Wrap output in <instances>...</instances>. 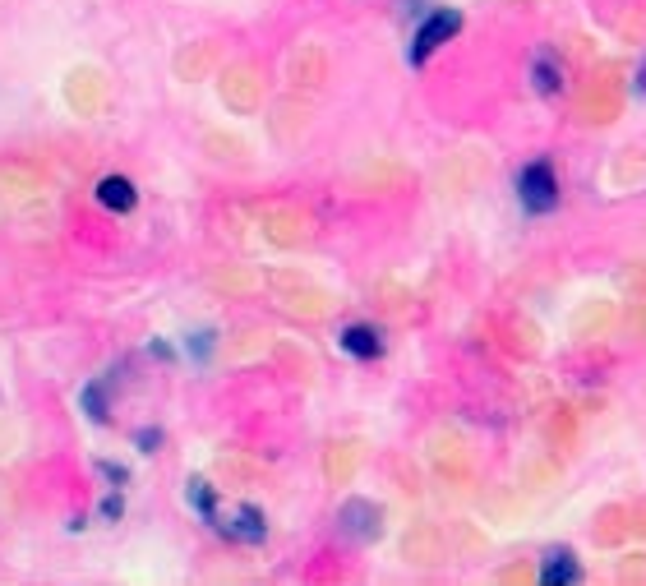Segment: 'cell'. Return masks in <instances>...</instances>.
Wrapping results in <instances>:
<instances>
[{
    "instance_id": "cell-4",
    "label": "cell",
    "mask_w": 646,
    "mask_h": 586,
    "mask_svg": "<svg viewBox=\"0 0 646 586\" xmlns=\"http://www.w3.org/2000/svg\"><path fill=\"white\" fill-rule=\"evenodd\" d=\"M217 531L231 536V540H250V545H259V540L268 536V522H264V513H259L254 503H245V508H236L231 522H217Z\"/></svg>"
},
{
    "instance_id": "cell-6",
    "label": "cell",
    "mask_w": 646,
    "mask_h": 586,
    "mask_svg": "<svg viewBox=\"0 0 646 586\" xmlns=\"http://www.w3.org/2000/svg\"><path fill=\"white\" fill-rule=\"evenodd\" d=\"M577 577H582V563H577V554L550 550L545 559H540V582H545V586H573Z\"/></svg>"
},
{
    "instance_id": "cell-9",
    "label": "cell",
    "mask_w": 646,
    "mask_h": 586,
    "mask_svg": "<svg viewBox=\"0 0 646 586\" xmlns=\"http://www.w3.org/2000/svg\"><path fill=\"white\" fill-rule=\"evenodd\" d=\"M107 388H111V379H97V383H88L84 393H79V407L88 411V420H107Z\"/></svg>"
},
{
    "instance_id": "cell-13",
    "label": "cell",
    "mask_w": 646,
    "mask_h": 586,
    "mask_svg": "<svg viewBox=\"0 0 646 586\" xmlns=\"http://www.w3.org/2000/svg\"><path fill=\"white\" fill-rule=\"evenodd\" d=\"M157 443H162V434L157 430H139V448H144V453H153Z\"/></svg>"
},
{
    "instance_id": "cell-15",
    "label": "cell",
    "mask_w": 646,
    "mask_h": 586,
    "mask_svg": "<svg viewBox=\"0 0 646 586\" xmlns=\"http://www.w3.org/2000/svg\"><path fill=\"white\" fill-rule=\"evenodd\" d=\"M642 88H646V70H642Z\"/></svg>"
},
{
    "instance_id": "cell-5",
    "label": "cell",
    "mask_w": 646,
    "mask_h": 586,
    "mask_svg": "<svg viewBox=\"0 0 646 586\" xmlns=\"http://www.w3.org/2000/svg\"><path fill=\"white\" fill-rule=\"evenodd\" d=\"M97 204L111 208V213H130L139 204V190H134V180L125 176H102L97 180Z\"/></svg>"
},
{
    "instance_id": "cell-2",
    "label": "cell",
    "mask_w": 646,
    "mask_h": 586,
    "mask_svg": "<svg viewBox=\"0 0 646 586\" xmlns=\"http://www.w3.org/2000/svg\"><path fill=\"white\" fill-rule=\"evenodd\" d=\"M453 33H462V14L457 10H425L416 37H411V51H407L411 65H425V60H430Z\"/></svg>"
},
{
    "instance_id": "cell-10",
    "label": "cell",
    "mask_w": 646,
    "mask_h": 586,
    "mask_svg": "<svg viewBox=\"0 0 646 586\" xmlns=\"http://www.w3.org/2000/svg\"><path fill=\"white\" fill-rule=\"evenodd\" d=\"M190 503H194V513L204 517L208 527H217V494L208 480H190Z\"/></svg>"
},
{
    "instance_id": "cell-11",
    "label": "cell",
    "mask_w": 646,
    "mask_h": 586,
    "mask_svg": "<svg viewBox=\"0 0 646 586\" xmlns=\"http://www.w3.org/2000/svg\"><path fill=\"white\" fill-rule=\"evenodd\" d=\"M208 351H213V333H194L190 337V356L194 360H208Z\"/></svg>"
},
{
    "instance_id": "cell-14",
    "label": "cell",
    "mask_w": 646,
    "mask_h": 586,
    "mask_svg": "<svg viewBox=\"0 0 646 586\" xmlns=\"http://www.w3.org/2000/svg\"><path fill=\"white\" fill-rule=\"evenodd\" d=\"M102 476L116 480V485H125V467H116V462H102Z\"/></svg>"
},
{
    "instance_id": "cell-12",
    "label": "cell",
    "mask_w": 646,
    "mask_h": 586,
    "mask_svg": "<svg viewBox=\"0 0 646 586\" xmlns=\"http://www.w3.org/2000/svg\"><path fill=\"white\" fill-rule=\"evenodd\" d=\"M120 513H125V499H120V494H107V499H102V517H107V522H116Z\"/></svg>"
},
{
    "instance_id": "cell-3",
    "label": "cell",
    "mask_w": 646,
    "mask_h": 586,
    "mask_svg": "<svg viewBox=\"0 0 646 586\" xmlns=\"http://www.w3.org/2000/svg\"><path fill=\"white\" fill-rule=\"evenodd\" d=\"M337 342H342V351H347V356H356V360L383 356V333L374 328V323H347Z\"/></svg>"
},
{
    "instance_id": "cell-7",
    "label": "cell",
    "mask_w": 646,
    "mask_h": 586,
    "mask_svg": "<svg viewBox=\"0 0 646 586\" xmlns=\"http://www.w3.org/2000/svg\"><path fill=\"white\" fill-rule=\"evenodd\" d=\"M342 527L360 540H374L379 536V508H374V503H360V499L347 503V508H342Z\"/></svg>"
},
{
    "instance_id": "cell-8",
    "label": "cell",
    "mask_w": 646,
    "mask_h": 586,
    "mask_svg": "<svg viewBox=\"0 0 646 586\" xmlns=\"http://www.w3.org/2000/svg\"><path fill=\"white\" fill-rule=\"evenodd\" d=\"M531 88H536V93H545V97L563 88V65L554 60V51H540V56L531 60Z\"/></svg>"
},
{
    "instance_id": "cell-1",
    "label": "cell",
    "mask_w": 646,
    "mask_h": 586,
    "mask_svg": "<svg viewBox=\"0 0 646 586\" xmlns=\"http://www.w3.org/2000/svg\"><path fill=\"white\" fill-rule=\"evenodd\" d=\"M517 199H522V208L531 217H545L559 208V180H554V167L545 157H536V162L517 171Z\"/></svg>"
}]
</instances>
